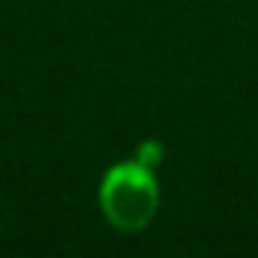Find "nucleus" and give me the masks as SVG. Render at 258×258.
I'll use <instances>...</instances> for the list:
<instances>
[{
	"instance_id": "obj_1",
	"label": "nucleus",
	"mask_w": 258,
	"mask_h": 258,
	"mask_svg": "<svg viewBox=\"0 0 258 258\" xmlns=\"http://www.w3.org/2000/svg\"><path fill=\"white\" fill-rule=\"evenodd\" d=\"M98 209L114 232H144L160 209L157 170L141 164L138 157L111 164L98 183Z\"/></svg>"
},
{
	"instance_id": "obj_2",
	"label": "nucleus",
	"mask_w": 258,
	"mask_h": 258,
	"mask_svg": "<svg viewBox=\"0 0 258 258\" xmlns=\"http://www.w3.org/2000/svg\"><path fill=\"white\" fill-rule=\"evenodd\" d=\"M134 157L141 160V164H147V167H154V170H157L160 167V160H164V144H160V141H141L138 144V151H134Z\"/></svg>"
}]
</instances>
